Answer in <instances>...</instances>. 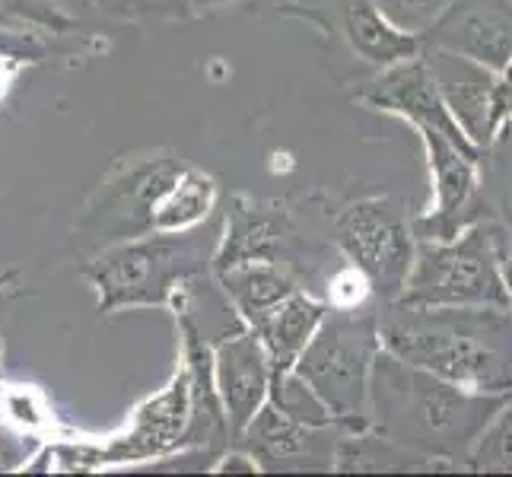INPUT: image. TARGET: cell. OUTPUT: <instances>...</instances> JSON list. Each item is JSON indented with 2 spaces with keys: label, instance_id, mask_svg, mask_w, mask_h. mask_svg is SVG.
<instances>
[{
  "label": "cell",
  "instance_id": "obj_1",
  "mask_svg": "<svg viewBox=\"0 0 512 477\" xmlns=\"http://www.w3.org/2000/svg\"><path fill=\"white\" fill-rule=\"evenodd\" d=\"M379 344L401 363L468 392H512V315L497 306H408L379 312Z\"/></svg>",
  "mask_w": 512,
  "mask_h": 477
},
{
  "label": "cell",
  "instance_id": "obj_2",
  "mask_svg": "<svg viewBox=\"0 0 512 477\" xmlns=\"http://www.w3.org/2000/svg\"><path fill=\"white\" fill-rule=\"evenodd\" d=\"M509 395L468 392L427 369L401 363L379 347L369 376V427L427 458L468 455L474 439Z\"/></svg>",
  "mask_w": 512,
  "mask_h": 477
},
{
  "label": "cell",
  "instance_id": "obj_3",
  "mask_svg": "<svg viewBox=\"0 0 512 477\" xmlns=\"http://www.w3.org/2000/svg\"><path fill=\"white\" fill-rule=\"evenodd\" d=\"M220 236L223 210L182 233H147L105 245L83 264V277L96 290L102 315L169 306L179 290L214 274Z\"/></svg>",
  "mask_w": 512,
  "mask_h": 477
},
{
  "label": "cell",
  "instance_id": "obj_4",
  "mask_svg": "<svg viewBox=\"0 0 512 477\" xmlns=\"http://www.w3.org/2000/svg\"><path fill=\"white\" fill-rule=\"evenodd\" d=\"M379 312L331 306L293 363L347 433L369 430V376L379 353Z\"/></svg>",
  "mask_w": 512,
  "mask_h": 477
},
{
  "label": "cell",
  "instance_id": "obj_5",
  "mask_svg": "<svg viewBox=\"0 0 512 477\" xmlns=\"http://www.w3.org/2000/svg\"><path fill=\"white\" fill-rule=\"evenodd\" d=\"M398 303L509 309L512 296L500 274L497 236L478 223L462 239L455 236L449 242H420Z\"/></svg>",
  "mask_w": 512,
  "mask_h": 477
},
{
  "label": "cell",
  "instance_id": "obj_6",
  "mask_svg": "<svg viewBox=\"0 0 512 477\" xmlns=\"http://www.w3.org/2000/svg\"><path fill=\"white\" fill-rule=\"evenodd\" d=\"M331 239L350 268L366 277L369 293L395 303L414 264V233L404 207L395 198L353 201L334 217Z\"/></svg>",
  "mask_w": 512,
  "mask_h": 477
},
{
  "label": "cell",
  "instance_id": "obj_7",
  "mask_svg": "<svg viewBox=\"0 0 512 477\" xmlns=\"http://www.w3.org/2000/svg\"><path fill=\"white\" fill-rule=\"evenodd\" d=\"M185 159L175 153H150L128 163L102 185L99 198L86 207L77 233L99 249L153 233V214L172 182L185 172Z\"/></svg>",
  "mask_w": 512,
  "mask_h": 477
},
{
  "label": "cell",
  "instance_id": "obj_8",
  "mask_svg": "<svg viewBox=\"0 0 512 477\" xmlns=\"http://www.w3.org/2000/svg\"><path fill=\"white\" fill-rule=\"evenodd\" d=\"M191 398H188V373L185 366L175 369V376L166 382L163 392L150 395L144 404H137L131 427L115 436L105 449H61L70 468H96V465H140L156 462V458L172 455L182 449L188 430Z\"/></svg>",
  "mask_w": 512,
  "mask_h": 477
},
{
  "label": "cell",
  "instance_id": "obj_9",
  "mask_svg": "<svg viewBox=\"0 0 512 477\" xmlns=\"http://www.w3.org/2000/svg\"><path fill=\"white\" fill-rule=\"evenodd\" d=\"M427 64L436 77L439 96H443L449 115L458 121V128L474 147L484 150L493 144V137L503 131V125L512 118V64L493 70L474 64L455 51L446 48H423Z\"/></svg>",
  "mask_w": 512,
  "mask_h": 477
},
{
  "label": "cell",
  "instance_id": "obj_10",
  "mask_svg": "<svg viewBox=\"0 0 512 477\" xmlns=\"http://www.w3.org/2000/svg\"><path fill=\"white\" fill-rule=\"evenodd\" d=\"M344 427H306L271 401L245 423L236 436V446L245 449L258 471H328L334 468V449H338Z\"/></svg>",
  "mask_w": 512,
  "mask_h": 477
},
{
  "label": "cell",
  "instance_id": "obj_11",
  "mask_svg": "<svg viewBox=\"0 0 512 477\" xmlns=\"http://www.w3.org/2000/svg\"><path fill=\"white\" fill-rule=\"evenodd\" d=\"M360 102H366L369 109H379V112H392V115L408 118L417 131L420 128H433L439 134H446L449 140H455L458 147L478 150L465 137V131L458 128V121L449 115L443 96H439V86H436L433 70H430V64H427V58H423V55L385 67L382 77H376L360 93Z\"/></svg>",
  "mask_w": 512,
  "mask_h": 477
},
{
  "label": "cell",
  "instance_id": "obj_12",
  "mask_svg": "<svg viewBox=\"0 0 512 477\" xmlns=\"http://www.w3.org/2000/svg\"><path fill=\"white\" fill-rule=\"evenodd\" d=\"M423 48H446L493 74L512 64V10L503 0H455L423 35Z\"/></svg>",
  "mask_w": 512,
  "mask_h": 477
},
{
  "label": "cell",
  "instance_id": "obj_13",
  "mask_svg": "<svg viewBox=\"0 0 512 477\" xmlns=\"http://www.w3.org/2000/svg\"><path fill=\"white\" fill-rule=\"evenodd\" d=\"M214 382L226 411L229 439L245 430L271 392V360L261 338L242 325L214 341Z\"/></svg>",
  "mask_w": 512,
  "mask_h": 477
},
{
  "label": "cell",
  "instance_id": "obj_14",
  "mask_svg": "<svg viewBox=\"0 0 512 477\" xmlns=\"http://www.w3.org/2000/svg\"><path fill=\"white\" fill-rule=\"evenodd\" d=\"M423 144L430 156L433 188H436V207L430 217L411 223V233L420 242H449L465 226V214L474 207V163H478V150L458 147L455 140L439 134L433 128H420Z\"/></svg>",
  "mask_w": 512,
  "mask_h": 477
},
{
  "label": "cell",
  "instance_id": "obj_15",
  "mask_svg": "<svg viewBox=\"0 0 512 477\" xmlns=\"http://www.w3.org/2000/svg\"><path fill=\"white\" fill-rule=\"evenodd\" d=\"M290 239L293 223L284 207L233 194L223 210V236L214 255V274L245 261L284 264Z\"/></svg>",
  "mask_w": 512,
  "mask_h": 477
},
{
  "label": "cell",
  "instance_id": "obj_16",
  "mask_svg": "<svg viewBox=\"0 0 512 477\" xmlns=\"http://www.w3.org/2000/svg\"><path fill=\"white\" fill-rule=\"evenodd\" d=\"M175 322H179V334H182V366L188 373V398H191L182 449H207L220 455L223 449L233 446V439H229L226 411L214 382V341L185 312H175Z\"/></svg>",
  "mask_w": 512,
  "mask_h": 477
},
{
  "label": "cell",
  "instance_id": "obj_17",
  "mask_svg": "<svg viewBox=\"0 0 512 477\" xmlns=\"http://www.w3.org/2000/svg\"><path fill=\"white\" fill-rule=\"evenodd\" d=\"M331 4L338 10L344 39L363 61L392 67L398 61L423 55V35L401 32L398 26H392L373 0H331Z\"/></svg>",
  "mask_w": 512,
  "mask_h": 477
},
{
  "label": "cell",
  "instance_id": "obj_18",
  "mask_svg": "<svg viewBox=\"0 0 512 477\" xmlns=\"http://www.w3.org/2000/svg\"><path fill=\"white\" fill-rule=\"evenodd\" d=\"M325 312H328L325 303L312 299L309 293H303V287H299L287 299H280V303L264 315L258 325H252V331L261 338L264 350H268L271 376L293 369L299 353L306 350L312 334L319 331Z\"/></svg>",
  "mask_w": 512,
  "mask_h": 477
},
{
  "label": "cell",
  "instance_id": "obj_19",
  "mask_svg": "<svg viewBox=\"0 0 512 477\" xmlns=\"http://www.w3.org/2000/svg\"><path fill=\"white\" fill-rule=\"evenodd\" d=\"M214 280L220 284L229 306L239 312L245 325H258L280 299H287L293 290H299L296 277L277 261H245L233 268L217 271Z\"/></svg>",
  "mask_w": 512,
  "mask_h": 477
},
{
  "label": "cell",
  "instance_id": "obj_20",
  "mask_svg": "<svg viewBox=\"0 0 512 477\" xmlns=\"http://www.w3.org/2000/svg\"><path fill=\"white\" fill-rule=\"evenodd\" d=\"M220 188L201 169L185 166V172L172 182L153 214V233H182L217 214Z\"/></svg>",
  "mask_w": 512,
  "mask_h": 477
},
{
  "label": "cell",
  "instance_id": "obj_21",
  "mask_svg": "<svg viewBox=\"0 0 512 477\" xmlns=\"http://www.w3.org/2000/svg\"><path fill=\"white\" fill-rule=\"evenodd\" d=\"M268 401L274 404L277 411H284L287 417L306 423V427H341L338 417L325 408V401L315 395L309 388V382L303 376H296L293 369L271 376Z\"/></svg>",
  "mask_w": 512,
  "mask_h": 477
},
{
  "label": "cell",
  "instance_id": "obj_22",
  "mask_svg": "<svg viewBox=\"0 0 512 477\" xmlns=\"http://www.w3.org/2000/svg\"><path fill=\"white\" fill-rule=\"evenodd\" d=\"M468 462L474 471H512V401H506L474 439Z\"/></svg>",
  "mask_w": 512,
  "mask_h": 477
},
{
  "label": "cell",
  "instance_id": "obj_23",
  "mask_svg": "<svg viewBox=\"0 0 512 477\" xmlns=\"http://www.w3.org/2000/svg\"><path fill=\"white\" fill-rule=\"evenodd\" d=\"M105 16L118 20H188V0H93Z\"/></svg>",
  "mask_w": 512,
  "mask_h": 477
},
{
  "label": "cell",
  "instance_id": "obj_24",
  "mask_svg": "<svg viewBox=\"0 0 512 477\" xmlns=\"http://www.w3.org/2000/svg\"><path fill=\"white\" fill-rule=\"evenodd\" d=\"M0 55H16V58H39L42 45L32 42L29 35H16V32H0Z\"/></svg>",
  "mask_w": 512,
  "mask_h": 477
},
{
  "label": "cell",
  "instance_id": "obj_25",
  "mask_svg": "<svg viewBox=\"0 0 512 477\" xmlns=\"http://www.w3.org/2000/svg\"><path fill=\"white\" fill-rule=\"evenodd\" d=\"M188 4H191V13H204V10L229 7V4H236V0H188Z\"/></svg>",
  "mask_w": 512,
  "mask_h": 477
}]
</instances>
